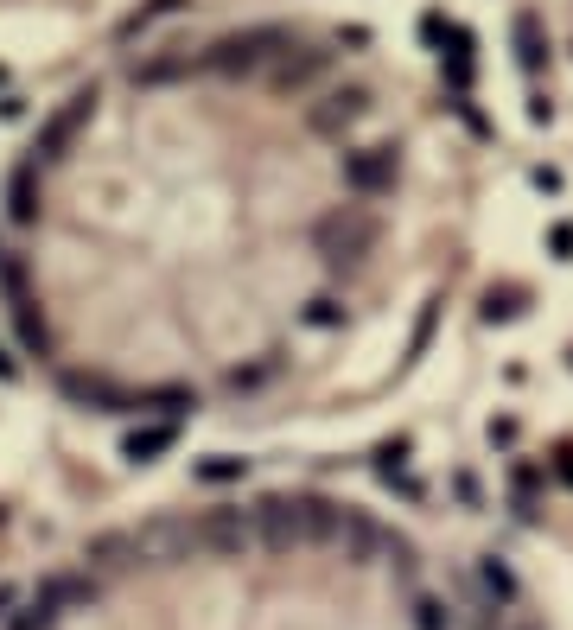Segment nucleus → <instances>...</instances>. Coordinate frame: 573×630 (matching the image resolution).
Wrapping results in <instances>:
<instances>
[{"instance_id":"obj_16","label":"nucleus","mask_w":573,"mask_h":630,"mask_svg":"<svg viewBox=\"0 0 573 630\" xmlns=\"http://www.w3.org/2000/svg\"><path fill=\"white\" fill-rule=\"evenodd\" d=\"M567 363H573V350H567Z\"/></svg>"},{"instance_id":"obj_14","label":"nucleus","mask_w":573,"mask_h":630,"mask_svg":"<svg viewBox=\"0 0 573 630\" xmlns=\"http://www.w3.org/2000/svg\"><path fill=\"white\" fill-rule=\"evenodd\" d=\"M491 446H516V420H510V414L491 420Z\"/></svg>"},{"instance_id":"obj_9","label":"nucleus","mask_w":573,"mask_h":630,"mask_svg":"<svg viewBox=\"0 0 573 630\" xmlns=\"http://www.w3.org/2000/svg\"><path fill=\"white\" fill-rule=\"evenodd\" d=\"M160 446H172V433H166V427H153V433H134V440H128V459H153Z\"/></svg>"},{"instance_id":"obj_4","label":"nucleus","mask_w":573,"mask_h":630,"mask_svg":"<svg viewBox=\"0 0 573 630\" xmlns=\"http://www.w3.org/2000/svg\"><path fill=\"white\" fill-rule=\"evenodd\" d=\"M510 45H516V64H523L529 70V77H535V70H542L548 64V32H542V20H535V13H516V26H510Z\"/></svg>"},{"instance_id":"obj_1","label":"nucleus","mask_w":573,"mask_h":630,"mask_svg":"<svg viewBox=\"0 0 573 630\" xmlns=\"http://www.w3.org/2000/svg\"><path fill=\"white\" fill-rule=\"evenodd\" d=\"M395 172H402V153H395V147H363V153L344 160V185L363 191V198H376V191L395 185Z\"/></svg>"},{"instance_id":"obj_10","label":"nucleus","mask_w":573,"mask_h":630,"mask_svg":"<svg viewBox=\"0 0 573 630\" xmlns=\"http://www.w3.org/2000/svg\"><path fill=\"white\" fill-rule=\"evenodd\" d=\"M548 249L554 261H573V223H548Z\"/></svg>"},{"instance_id":"obj_7","label":"nucleus","mask_w":573,"mask_h":630,"mask_svg":"<svg viewBox=\"0 0 573 630\" xmlns=\"http://www.w3.org/2000/svg\"><path fill=\"white\" fill-rule=\"evenodd\" d=\"M414 630H459V618H453V605L446 599H414Z\"/></svg>"},{"instance_id":"obj_15","label":"nucleus","mask_w":573,"mask_h":630,"mask_svg":"<svg viewBox=\"0 0 573 630\" xmlns=\"http://www.w3.org/2000/svg\"><path fill=\"white\" fill-rule=\"evenodd\" d=\"M312 325H338V300H312Z\"/></svg>"},{"instance_id":"obj_8","label":"nucleus","mask_w":573,"mask_h":630,"mask_svg":"<svg viewBox=\"0 0 573 630\" xmlns=\"http://www.w3.org/2000/svg\"><path fill=\"white\" fill-rule=\"evenodd\" d=\"M332 109H319V128H338V121H357L363 115V90H351V96H325Z\"/></svg>"},{"instance_id":"obj_13","label":"nucleus","mask_w":573,"mask_h":630,"mask_svg":"<svg viewBox=\"0 0 573 630\" xmlns=\"http://www.w3.org/2000/svg\"><path fill=\"white\" fill-rule=\"evenodd\" d=\"M529 179H535V191H561V185H567V179H561V166H535Z\"/></svg>"},{"instance_id":"obj_3","label":"nucleus","mask_w":573,"mask_h":630,"mask_svg":"<svg viewBox=\"0 0 573 630\" xmlns=\"http://www.w3.org/2000/svg\"><path fill=\"white\" fill-rule=\"evenodd\" d=\"M472 580H478V592H484V599H491L497 611H510L516 599H523V586H516V573L503 567L497 554H484V560H478V567H472Z\"/></svg>"},{"instance_id":"obj_12","label":"nucleus","mask_w":573,"mask_h":630,"mask_svg":"<svg viewBox=\"0 0 573 630\" xmlns=\"http://www.w3.org/2000/svg\"><path fill=\"white\" fill-rule=\"evenodd\" d=\"M529 121H535V128H548V121H554V102H548V90H529Z\"/></svg>"},{"instance_id":"obj_2","label":"nucleus","mask_w":573,"mask_h":630,"mask_svg":"<svg viewBox=\"0 0 573 630\" xmlns=\"http://www.w3.org/2000/svg\"><path fill=\"white\" fill-rule=\"evenodd\" d=\"M370 465H376V478H382V484H395V490H402V497H421V484H414V471H408V465H414V440H408V433H395V440H382Z\"/></svg>"},{"instance_id":"obj_6","label":"nucleus","mask_w":573,"mask_h":630,"mask_svg":"<svg viewBox=\"0 0 573 630\" xmlns=\"http://www.w3.org/2000/svg\"><path fill=\"white\" fill-rule=\"evenodd\" d=\"M542 484H548V465H535V459L510 465V490H516V510H523V516H529V503L542 497Z\"/></svg>"},{"instance_id":"obj_5","label":"nucleus","mask_w":573,"mask_h":630,"mask_svg":"<svg viewBox=\"0 0 573 630\" xmlns=\"http://www.w3.org/2000/svg\"><path fill=\"white\" fill-rule=\"evenodd\" d=\"M529 312V287L503 280V287H484V325H516Z\"/></svg>"},{"instance_id":"obj_11","label":"nucleus","mask_w":573,"mask_h":630,"mask_svg":"<svg viewBox=\"0 0 573 630\" xmlns=\"http://www.w3.org/2000/svg\"><path fill=\"white\" fill-rule=\"evenodd\" d=\"M548 471H554V478H561V484L573 490V440H561V446H554V465H548Z\"/></svg>"}]
</instances>
